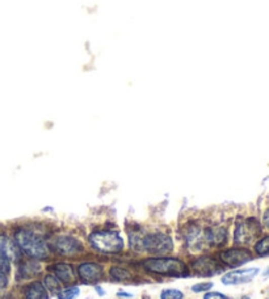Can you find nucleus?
I'll return each mask as SVG.
<instances>
[{"instance_id":"nucleus-31","label":"nucleus","mask_w":269,"mask_h":299,"mask_svg":"<svg viewBox=\"0 0 269 299\" xmlns=\"http://www.w3.org/2000/svg\"><path fill=\"white\" fill-rule=\"evenodd\" d=\"M119 299H120V298H119Z\"/></svg>"},{"instance_id":"nucleus-15","label":"nucleus","mask_w":269,"mask_h":299,"mask_svg":"<svg viewBox=\"0 0 269 299\" xmlns=\"http://www.w3.org/2000/svg\"><path fill=\"white\" fill-rule=\"evenodd\" d=\"M40 272H41V264L37 263L34 259L21 261L19 268H17V278H20V280H28V278H32V277H35L37 274H40Z\"/></svg>"},{"instance_id":"nucleus-20","label":"nucleus","mask_w":269,"mask_h":299,"mask_svg":"<svg viewBox=\"0 0 269 299\" xmlns=\"http://www.w3.org/2000/svg\"><path fill=\"white\" fill-rule=\"evenodd\" d=\"M81 294V289L78 286H70L67 289L61 290L59 293L57 294L58 299H76Z\"/></svg>"},{"instance_id":"nucleus-4","label":"nucleus","mask_w":269,"mask_h":299,"mask_svg":"<svg viewBox=\"0 0 269 299\" xmlns=\"http://www.w3.org/2000/svg\"><path fill=\"white\" fill-rule=\"evenodd\" d=\"M173 249V241L170 235L163 232H152L143 236L142 240V251L150 254L163 256L170 253Z\"/></svg>"},{"instance_id":"nucleus-29","label":"nucleus","mask_w":269,"mask_h":299,"mask_svg":"<svg viewBox=\"0 0 269 299\" xmlns=\"http://www.w3.org/2000/svg\"><path fill=\"white\" fill-rule=\"evenodd\" d=\"M266 274H269V269H268V272H266Z\"/></svg>"},{"instance_id":"nucleus-11","label":"nucleus","mask_w":269,"mask_h":299,"mask_svg":"<svg viewBox=\"0 0 269 299\" xmlns=\"http://www.w3.org/2000/svg\"><path fill=\"white\" fill-rule=\"evenodd\" d=\"M184 239H185V244L195 251H201L206 245L204 240V229L199 223H189L186 226Z\"/></svg>"},{"instance_id":"nucleus-7","label":"nucleus","mask_w":269,"mask_h":299,"mask_svg":"<svg viewBox=\"0 0 269 299\" xmlns=\"http://www.w3.org/2000/svg\"><path fill=\"white\" fill-rule=\"evenodd\" d=\"M20 260V248L12 239L0 234V272L8 274L11 263Z\"/></svg>"},{"instance_id":"nucleus-16","label":"nucleus","mask_w":269,"mask_h":299,"mask_svg":"<svg viewBox=\"0 0 269 299\" xmlns=\"http://www.w3.org/2000/svg\"><path fill=\"white\" fill-rule=\"evenodd\" d=\"M24 299H50V296H49V291L44 286V283H41L40 281H34L25 287Z\"/></svg>"},{"instance_id":"nucleus-2","label":"nucleus","mask_w":269,"mask_h":299,"mask_svg":"<svg viewBox=\"0 0 269 299\" xmlns=\"http://www.w3.org/2000/svg\"><path fill=\"white\" fill-rule=\"evenodd\" d=\"M142 267L150 273L161 276L185 277L189 274V268L184 261L173 258H152L142 261Z\"/></svg>"},{"instance_id":"nucleus-30","label":"nucleus","mask_w":269,"mask_h":299,"mask_svg":"<svg viewBox=\"0 0 269 299\" xmlns=\"http://www.w3.org/2000/svg\"><path fill=\"white\" fill-rule=\"evenodd\" d=\"M244 299H248V298H244Z\"/></svg>"},{"instance_id":"nucleus-13","label":"nucleus","mask_w":269,"mask_h":299,"mask_svg":"<svg viewBox=\"0 0 269 299\" xmlns=\"http://www.w3.org/2000/svg\"><path fill=\"white\" fill-rule=\"evenodd\" d=\"M228 232L223 226H206L204 227V240L209 247H221L227 241Z\"/></svg>"},{"instance_id":"nucleus-10","label":"nucleus","mask_w":269,"mask_h":299,"mask_svg":"<svg viewBox=\"0 0 269 299\" xmlns=\"http://www.w3.org/2000/svg\"><path fill=\"white\" fill-rule=\"evenodd\" d=\"M190 269H193V272L199 276L212 277L221 273L223 268H222L221 263L215 259L209 258V256H202V258H197L192 261Z\"/></svg>"},{"instance_id":"nucleus-19","label":"nucleus","mask_w":269,"mask_h":299,"mask_svg":"<svg viewBox=\"0 0 269 299\" xmlns=\"http://www.w3.org/2000/svg\"><path fill=\"white\" fill-rule=\"evenodd\" d=\"M255 252L260 258H265L269 256V235H265L261 239L256 241L255 244Z\"/></svg>"},{"instance_id":"nucleus-27","label":"nucleus","mask_w":269,"mask_h":299,"mask_svg":"<svg viewBox=\"0 0 269 299\" xmlns=\"http://www.w3.org/2000/svg\"><path fill=\"white\" fill-rule=\"evenodd\" d=\"M95 290H96V293L99 294L100 296H104V295H105V290H103V289H101V287H100V286H96V287H95Z\"/></svg>"},{"instance_id":"nucleus-5","label":"nucleus","mask_w":269,"mask_h":299,"mask_svg":"<svg viewBox=\"0 0 269 299\" xmlns=\"http://www.w3.org/2000/svg\"><path fill=\"white\" fill-rule=\"evenodd\" d=\"M261 234V226L256 218L243 219L238 223L234 231V243L238 245H248Z\"/></svg>"},{"instance_id":"nucleus-17","label":"nucleus","mask_w":269,"mask_h":299,"mask_svg":"<svg viewBox=\"0 0 269 299\" xmlns=\"http://www.w3.org/2000/svg\"><path fill=\"white\" fill-rule=\"evenodd\" d=\"M44 286L46 287L48 291H50V294H55V295H57L62 290V282L58 280L54 274L50 273L46 274L45 278H44Z\"/></svg>"},{"instance_id":"nucleus-12","label":"nucleus","mask_w":269,"mask_h":299,"mask_svg":"<svg viewBox=\"0 0 269 299\" xmlns=\"http://www.w3.org/2000/svg\"><path fill=\"white\" fill-rule=\"evenodd\" d=\"M78 274L84 283H95L103 280L104 268L97 263H83L78 267Z\"/></svg>"},{"instance_id":"nucleus-23","label":"nucleus","mask_w":269,"mask_h":299,"mask_svg":"<svg viewBox=\"0 0 269 299\" xmlns=\"http://www.w3.org/2000/svg\"><path fill=\"white\" fill-rule=\"evenodd\" d=\"M204 299H228L227 296L222 293H217V291H210V293H206Z\"/></svg>"},{"instance_id":"nucleus-1","label":"nucleus","mask_w":269,"mask_h":299,"mask_svg":"<svg viewBox=\"0 0 269 299\" xmlns=\"http://www.w3.org/2000/svg\"><path fill=\"white\" fill-rule=\"evenodd\" d=\"M15 243L20 248V251L28 254L29 258L34 259V260H44L49 258L50 249L49 244L44 239L41 234L35 232L32 229H21L16 230L15 232Z\"/></svg>"},{"instance_id":"nucleus-25","label":"nucleus","mask_w":269,"mask_h":299,"mask_svg":"<svg viewBox=\"0 0 269 299\" xmlns=\"http://www.w3.org/2000/svg\"><path fill=\"white\" fill-rule=\"evenodd\" d=\"M117 296H119L120 299H130L133 298V294L126 293V291H119V293H117Z\"/></svg>"},{"instance_id":"nucleus-9","label":"nucleus","mask_w":269,"mask_h":299,"mask_svg":"<svg viewBox=\"0 0 269 299\" xmlns=\"http://www.w3.org/2000/svg\"><path fill=\"white\" fill-rule=\"evenodd\" d=\"M260 273V268H246V269H235L222 277V283L226 286H238L248 283Z\"/></svg>"},{"instance_id":"nucleus-3","label":"nucleus","mask_w":269,"mask_h":299,"mask_svg":"<svg viewBox=\"0 0 269 299\" xmlns=\"http://www.w3.org/2000/svg\"><path fill=\"white\" fill-rule=\"evenodd\" d=\"M90 243L95 249L103 253H120L125 248V240L119 232L112 230L95 231L90 235Z\"/></svg>"},{"instance_id":"nucleus-28","label":"nucleus","mask_w":269,"mask_h":299,"mask_svg":"<svg viewBox=\"0 0 269 299\" xmlns=\"http://www.w3.org/2000/svg\"><path fill=\"white\" fill-rule=\"evenodd\" d=\"M266 299H269V291H268V298H266Z\"/></svg>"},{"instance_id":"nucleus-22","label":"nucleus","mask_w":269,"mask_h":299,"mask_svg":"<svg viewBox=\"0 0 269 299\" xmlns=\"http://www.w3.org/2000/svg\"><path fill=\"white\" fill-rule=\"evenodd\" d=\"M214 286L213 285V282H200V283H196V285H193L192 286V291L193 293H208L209 290L212 289V287Z\"/></svg>"},{"instance_id":"nucleus-6","label":"nucleus","mask_w":269,"mask_h":299,"mask_svg":"<svg viewBox=\"0 0 269 299\" xmlns=\"http://www.w3.org/2000/svg\"><path fill=\"white\" fill-rule=\"evenodd\" d=\"M50 249L58 254L62 256H76L78 253H81L83 251V244L82 241L78 240L74 236H68V235H59V236H54L49 243Z\"/></svg>"},{"instance_id":"nucleus-14","label":"nucleus","mask_w":269,"mask_h":299,"mask_svg":"<svg viewBox=\"0 0 269 299\" xmlns=\"http://www.w3.org/2000/svg\"><path fill=\"white\" fill-rule=\"evenodd\" d=\"M49 269L52 270V273L61 282L70 283L75 281V270L72 265L66 264V263H57V264H53L52 267H49Z\"/></svg>"},{"instance_id":"nucleus-8","label":"nucleus","mask_w":269,"mask_h":299,"mask_svg":"<svg viewBox=\"0 0 269 299\" xmlns=\"http://www.w3.org/2000/svg\"><path fill=\"white\" fill-rule=\"evenodd\" d=\"M253 259V254L250 249L244 247L230 248L219 252V261L226 267L238 268L250 263Z\"/></svg>"},{"instance_id":"nucleus-26","label":"nucleus","mask_w":269,"mask_h":299,"mask_svg":"<svg viewBox=\"0 0 269 299\" xmlns=\"http://www.w3.org/2000/svg\"><path fill=\"white\" fill-rule=\"evenodd\" d=\"M263 223H264V226H265V227H268V229H269V207L265 210V212H264Z\"/></svg>"},{"instance_id":"nucleus-18","label":"nucleus","mask_w":269,"mask_h":299,"mask_svg":"<svg viewBox=\"0 0 269 299\" xmlns=\"http://www.w3.org/2000/svg\"><path fill=\"white\" fill-rule=\"evenodd\" d=\"M109 274L116 281H128L132 278V273L126 268L121 267H112L109 270Z\"/></svg>"},{"instance_id":"nucleus-21","label":"nucleus","mask_w":269,"mask_h":299,"mask_svg":"<svg viewBox=\"0 0 269 299\" xmlns=\"http://www.w3.org/2000/svg\"><path fill=\"white\" fill-rule=\"evenodd\" d=\"M161 299H184V293L177 289L162 290Z\"/></svg>"},{"instance_id":"nucleus-24","label":"nucleus","mask_w":269,"mask_h":299,"mask_svg":"<svg viewBox=\"0 0 269 299\" xmlns=\"http://www.w3.org/2000/svg\"><path fill=\"white\" fill-rule=\"evenodd\" d=\"M7 285H8V274L0 272V289H4Z\"/></svg>"}]
</instances>
